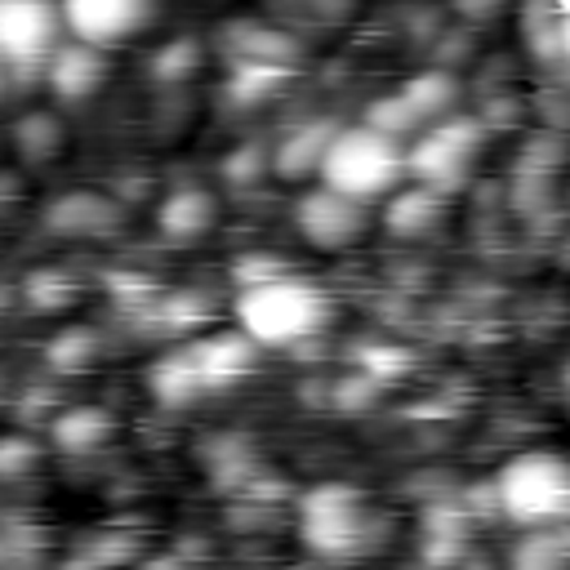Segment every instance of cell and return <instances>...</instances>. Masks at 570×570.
Masks as SVG:
<instances>
[{"mask_svg": "<svg viewBox=\"0 0 570 570\" xmlns=\"http://www.w3.org/2000/svg\"><path fill=\"white\" fill-rule=\"evenodd\" d=\"M45 62H49V67H45V80H49V89H53L62 102H85V98H94V94L102 89V80H107L102 45H89V40H80V36L58 40Z\"/></svg>", "mask_w": 570, "mask_h": 570, "instance_id": "cell-11", "label": "cell"}, {"mask_svg": "<svg viewBox=\"0 0 570 570\" xmlns=\"http://www.w3.org/2000/svg\"><path fill=\"white\" fill-rule=\"evenodd\" d=\"M441 209H445V196L432 191V187H423V183H414V187L392 191V200L383 209V227L392 236H405V240L410 236H428L441 223Z\"/></svg>", "mask_w": 570, "mask_h": 570, "instance_id": "cell-14", "label": "cell"}, {"mask_svg": "<svg viewBox=\"0 0 570 570\" xmlns=\"http://www.w3.org/2000/svg\"><path fill=\"white\" fill-rule=\"evenodd\" d=\"M401 98L419 111V120H436V116H445V111L454 107V98H459V80H454L450 71L432 67V71L410 76V80L401 85Z\"/></svg>", "mask_w": 570, "mask_h": 570, "instance_id": "cell-17", "label": "cell"}, {"mask_svg": "<svg viewBox=\"0 0 570 570\" xmlns=\"http://www.w3.org/2000/svg\"><path fill=\"white\" fill-rule=\"evenodd\" d=\"M330 134H334V120H307V125H294V129L276 142V151H272V169H276L281 178H307V174H316Z\"/></svg>", "mask_w": 570, "mask_h": 570, "instance_id": "cell-15", "label": "cell"}, {"mask_svg": "<svg viewBox=\"0 0 570 570\" xmlns=\"http://www.w3.org/2000/svg\"><path fill=\"white\" fill-rule=\"evenodd\" d=\"M490 485H494V508L521 530L557 525L570 512V468L557 450L512 454Z\"/></svg>", "mask_w": 570, "mask_h": 570, "instance_id": "cell-4", "label": "cell"}, {"mask_svg": "<svg viewBox=\"0 0 570 570\" xmlns=\"http://www.w3.org/2000/svg\"><path fill=\"white\" fill-rule=\"evenodd\" d=\"M62 27L89 45H116L142 31L156 13V0H58Z\"/></svg>", "mask_w": 570, "mask_h": 570, "instance_id": "cell-9", "label": "cell"}, {"mask_svg": "<svg viewBox=\"0 0 570 570\" xmlns=\"http://www.w3.org/2000/svg\"><path fill=\"white\" fill-rule=\"evenodd\" d=\"M263 169H267V156H263L258 147H240V151H232L227 165H223V174H227L232 183H258Z\"/></svg>", "mask_w": 570, "mask_h": 570, "instance_id": "cell-27", "label": "cell"}, {"mask_svg": "<svg viewBox=\"0 0 570 570\" xmlns=\"http://www.w3.org/2000/svg\"><path fill=\"white\" fill-rule=\"evenodd\" d=\"M0 98H4V67H0Z\"/></svg>", "mask_w": 570, "mask_h": 570, "instance_id": "cell-30", "label": "cell"}, {"mask_svg": "<svg viewBox=\"0 0 570 570\" xmlns=\"http://www.w3.org/2000/svg\"><path fill=\"white\" fill-rule=\"evenodd\" d=\"M298 530H303V543L321 557H356L379 539L374 534L379 521L370 517L361 490L343 485V481H325V485L303 494Z\"/></svg>", "mask_w": 570, "mask_h": 570, "instance_id": "cell-6", "label": "cell"}, {"mask_svg": "<svg viewBox=\"0 0 570 570\" xmlns=\"http://www.w3.org/2000/svg\"><path fill=\"white\" fill-rule=\"evenodd\" d=\"M481 147H485V120H481V116L445 111V116H436V120L419 134V142L405 151V174H410L414 183H423V187L450 196V191H459V187L468 183V174H472Z\"/></svg>", "mask_w": 570, "mask_h": 570, "instance_id": "cell-5", "label": "cell"}, {"mask_svg": "<svg viewBox=\"0 0 570 570\" xmlns=\"http://www.w3.org/2000/svg\"><path fill=\"white\" fill-rule=\"evenodd\" d=\"M365 125L401 142V138H405V134H414L423 120H419V111H414V107H410L401 94H387V98H374V102H370V111H365Z\"/></svg>", "mask_w": 570, "mask_h": 570, "instance_id": "cell-24", "label": "cell"}, {"mask_svg": "<svg viewBox=\"0 0 570 570\" xmlns=\"http://www.w3.org/2000/svg\"><path fill=\"white\" fill-rule=\"evenodd\" d=\"M294 227L316 249H347L365 236V209H361V200L321 183L294 205Z\"/></svg>", "mask_w": 570, "mask_h": 570, "instance_id": "cell-8", "label": "cell"}, {"mask_svg": "<svg viewBox=\"0 0 570 570\" xmlns=\"http://www.w3.org/2000/svg\"><path fill=\"white\" fill-rule=\"evenodd\" d=\"M200 58H205L200 40L196 36H178L151 58V71H156V80H187L191 71H200Z\"/></svg>", "mask_w": 570, "mask_h": 570, "instance_id": "cell-25", "label": "cell"}, {"mask_svg": "<svg viewBox=\"0 0 570 570\" xmlns=\"http://www.w3.org/2000/svg\"><path fill=\"white\" fill-rule=\"evenodd\" d=\"M151 316H156V321H160V330H169V334H178V330H196V325H205V321H209V298H205V294H196V289H178V294L156 298Z\"/></svg>", "mask_w": 570, "mask_h": 570, "instance_id": "cell-22", "label": "cell"}, {"mask_svg": "<svg viewBox=\"0 0 570 570\" xmlns=\"http://www.w3.org/2000/svg\"><path fill=\"white\" fill-rule=\"evenodd\" d=\"M120 205L107 196V191H94V187H76L58 200L45 205V232L49 236H62V240H85V236H107L120 227Z\"/></svg>", "mask_w": 570, "mask_h": 570, "instance_id": "cell-10", "label": "cell"}, {"mask_svg": "<svg viewBox=\"0 0 570 570\" xmlns=\"http://www.w3.org/2000/svg\"><path fill=\"white\" fill-rule=\"evenodd\" d=\"M22 289H27V303H31L36 312H62V307L76 298V276L62 272V267H40V272L27 276Z\"/></svg>", "mask_w": 570, "mask_h": 570, "instance_id": "cell-23", "label": "cell"}, {"mask_svg": "<svg viewBox=\"0 0 570 570\" xmlns=\"http://www.w3.org/2000/svg\"><path fill=\"white\" fill-rule=\"evenodd\" d=\"M330 321V294L294 276L289 267H276L258 281H240L236 298V330H245L258 347H298L303 338L321 334Z\"/></svg>", "mask_w": 570, "mask_h": 570, "instance_id": "cell-1", "label": "cell"}, {"mask_svg": "<svg viewBox=\"0 0 570 570\" xmlns=\"http://www.w3.org/2000/svg\"><path fill=\"white\" fill-rule=\"evenodd\" d=\"M129 557H134V548H129V543H120V534L89 539V543L76 552V561H89V566H102V561H129Z\"/></svg>", "mask_w": 570, "mask_h": 570, "instance_id": "cell-28", "label": "cell"}, {"mask_svg": "<svg viewBox=\"0 0 570 570\" xmlns=\"http://www.w3.org/2000/svg\"><path fill=\"white\" fill-rule=\"evenodd\" d=\"M13 142H18V151H22L27 160H49V156H58V147H62V125H58L53 111H27V116L13 125Z\"/></svg>", "mask_w": 570, "mask_h": 570, "instance_id": "cell-21", "label": "cell"}, {"mask_svg": "<svg viewBox=\"0 0 570 570\" xmlns=\"http://www.w3.org/2000/svg\"><path fill=\"white\" fill-rule=\"evenodd\" d=\"M214 223H218V200H214L209 187H196V183L169 191V196L156 205V227H160V236H169V240H196V236H205Z\"/></svg>", "mask_w": 570, "mask_h": 570, "instance_id": "cell-12", "label": "cell"}, {"mask_svg": "<svg viewBox=\"0 0 570 570\" xmlns=\"http://www.w3.org/2000/svg\"><path fill=\"white\" fill-rule=\"evenodd\" d=\"M62 13L53 0H0V67H36L53 53Z\"/></svg>", "mask_w": 570, "mask_h": 570, "instance_id": "cell-7", "label": "cell"}, {"mask_svg": "<svg viewBox=\"0 0 570 570\" xmlns=\"http://www.w3.org/2000/svg\"><path fill=\"white\" fill-rule=\"evenodd\" d=\"M45 361H49L58 374H80V370H89V365L98 361V330H89V325H67V330H58V334L49 338V347H45Z\"/></svg>", "mask_w": 570, "mask_h": 570, "instance_id": "cell-19", "label": "cell"}, {"mask_svg": "<svg viewBox=\"0 0 570 570\" xmlns=\"http://www.w3.org/2000/svg\"><path fill=\"white\" fill-rule=\"evenodd\" d=\"M40 463V445L27 432H9L0 436V481H18Z\"/></svg>", "mask_w": 570, "mask_h": 570, "instance_id": "cell-26", "label": "cell"}, {"mask_svg": "<svg viewBox=\"0 0 570 570\" xmlns=\"http://www.w3.org/2000/svg\"><path fill=\"white\" fill-rule=\"evenodd\" d=\"M49 432H53V445L62 454H94L111 441L116 419L102 405H67L49 419Z\"/></svg>", "mask_w": 570, "mask_h": 570, "instance_id": "cell-13", "label": "cell"}, {"mask_svg": "<svg viewBox=\"0 0 570 570\" xmlns=\"http://www.w3.org/2000/svg\"><path fill=\"white\" fill-rule=\"evenodd\" d=\"M463 18H472V22H490V18H499L503 9H508V0H450Z\"/></svg>", "mask_w": 570, "mask_h": 570, "instance_id": "cell-29", "label": "cell"}, {"mask_svg": "<svg viewBox=\"0 0 570 570\" xmlns=\"http://www.w3.org/2000/svg\"><path fill=\"white\" fill-rule=\"evenodd\" d=\"M321 183L352 196V200H374V196H387L401 174H405V151L396 138L370 129V125H334L330 142H325V156L316 165Z\"/></svg>", "mask_w": 570, "mask_h": 570, "instance_id": "cell-3", "label": "cell"}, {"mask_svg": "<svg viewBox=\"0 0 570 570\" xmlns=\"http://www.w3.org/2000/svg\"><path fill=\"white\" fill-rule=\"evenodd\" d=\"M561 561H566L561 521L557 525H530V534H521V543L512 548V566L517 570H557Z\"/></svg>", "mask_w": 570, "mask_h": 570, "instance_id": "cell-20", "label": "cell"}, {"mask_svg": "<svg viewBox=\"0 0 570 570\" xmlns=\"http://www.w3.org/2000/svg\"><path fill=\"white\" fill-rule=\"evenodd\" d=\"M254 361H258V343L245 330H218L160 356L147 370V383L160 405H191L209 392L236 387L254 370Z\"/></svg>", "mask_w": 570, "mask_h": 570, "instance_id": "cell-2", "label": "cell"}, {"mask_svg": "<svg viewBox=\"0 0 570 570\" xmlns=\"http://www.w3.org/2000/svg\"><path fill=\"white\" fill-rule=\"evenodd\" d=\"M561 9L566 4L543 0V4H530V13H525V45L543 67L566 62V18H561Z\"/></svg>", "mask_w": 570, "mask_h": 570, "instance_id": "cell-16", "label": "cell"}, {"mask_svg": "<svg viewBox=\"0 0 570 570\" xmlns=\"http://www.w3.org/2000/svg\"><path fill=\"white\" fill-rule=\"evenodd\" d=\"M289 80V62H263V58H236L232 62V80L227 94L236 102H258L267 94H276Z\"/></svg>", "mask_w": 570, "mask_h": 570, "instance_id": "cell-18", "label": "cell"}]
</instances>
